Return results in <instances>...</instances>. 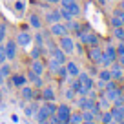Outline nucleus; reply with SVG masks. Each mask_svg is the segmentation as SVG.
I'll use <instances>...</instances> for the list:
<instances>
[{
  "mask_svg": "<svg viewBox=\"0 0 124 124\" xmlns=\"http://www.w3.org/2000/svg\"><path fill=\"white\" fill-rule=\"evenodd\" d=\"M115 60H117V49L113 46H106L104 49H102V57H101V60H99V66L109 68Z\"/></svg>",
  "mask_w": 124,
  "mask_h": 124,
  "instance_id": "obj_1",
  "label": "nucleus"
},
{
  "mask_svg": "<svg viewBox=\"0 0 124 124\" xmlns=\"http://www.w3.org/2000/svg\"><path fill=\"white\" fill-rule=\"evenodd\" d=\"M78 40H80L84 46L91 47V46H99V37L95 35V33H91V31H86V29H80V33H78Z\"/></svg>",
  "mask_w": 124,
  "mask_h": 124,
  "instance_id": "obj_2",
  "label": "nucleus"
},
{
  "mask_svg": "<svg viewBox=\"0 0 124 124\" xmlns=\"http://www.w3.org/2000/svg\"><path fill=\"white\" fill-rule=\"evenodd\" d=\"M58 47H60L66 55H73L75 53V40L71 39L70 35L60 37V39H58Z\"/></svg>",
  "mask_w": 124,
  "mask_h": 124,
  "instance_id": "obj_3",
  "label": "nucleus"
},
{
  "mask_svg": "<svg viewBox=\"0 0 124 124\" xmlns=\"http://www.w3.org/2000/svg\"><path fill=\"white\" fill-rule=\"evenodd\" d=\"M55 115L58 117V120H60V124H70V117H71V108L68 104H60L57 106V111H55Z\"/></svg>",
  "mask_w": 124,
  "mask_h": 124,
  "instance_id": "obj_4",
  "label": "nucleus"
},
{
  "mask_svg": "<svg viewBox=\"0 0 124 124\" xmlns=\"http://www.w3.org/2000/svg\"><path fill=\"white\" fill-rule=\"evenodd\" d=\"M49 35L60 39V37L70 35V31H68V27H66L64 22H55V24H51V27H49Z\"/></svg>",
  "mask_w": 124,
  "mask_h": 124,
  "instance_id": "obj_5",
  "label": "nucleus"
},
{
  "mask_svg": "<svg viewBox=\"0 0 124 124\" xmlns=\"http://www.w3.org/2000/svg\"><path fill=\"white\" fill-rule=\"evenodd\" d=\"M16 40H8V42L4 44L6 47V55H8V60H15L16 58Z\"/></svg>",
  "mask_w": 124,
  "mask_h": 124,
  "instance_id": "obj_6",
  "label": "nucleus"
},
{
  "mask_svg": "<svg viewBox=\"0 0 124 124\" xmlns=\"http://www.w3.org/2000/svg\"><path fill=\"white\" fill-rule=\"evenodd\" d=\"M31 42H33V35L27 33V31H20L18 35H16V44H18V46L26 47V46H29Z\"/></svg>",
  "mask_w": 124,
  "mask_h": 124,
  "instance_id": "obj_7",
  "label": "nucleus"
},
{
  "mask_svg": "<svg viewBox=\"0 0 124 124\" xmlns=\"http://www.w3.org/2000/svg\"><path fill=\"white\" fill-rule=\"evenodd\" d=\"M49 57H51V58H55L58 64H66V62H68V55L64 53V51H62L58 46L55 47V49H51V51H49Z\"/></svg>",
  "mask_w": 124,
  "mask_h": 124,
  "instance_id": "obj_8",
  "label": "nucleus"
},
{
  "mask_svg": "<svg viewBox=\"0 0 124 124\" xmlns=\"http://www.w3.org/2000/svg\"><path fill=\"white\" fill-rule=\"evenodd\" d=\"M101 57H102V49H101L99 46H91V47L88 49V58L93 62V64H99Z\"/></svg>",
  "mask_w": 124,
  "mask_h": 124,
  "instance_id": "obj_9",
  "label": "nucleus"
},
{
  "mask_svg": "<svg viewBox=\"0 0 124 124\" xmlns=\"http://www.w3.org/2000/svg\"><path fill=\"white\" fill-rule=\"evenodd\" d=\"M77 78L80 80V84L84 86L88 91H89V89H93V78H91V75H89V73H84V71H80Z\"/></svg>",
  "mask_w": 124,
  "mask_h": 124,
  "instance_id": "obj_10",
  "label": "nucleus"
},
{
  "mask_svg": "<svg viewBox=\"0 0 124 124\" xmlns=\"http://www.w3.org/2000/svg\"><path fill=\"white\" fill-rule=\"evenodd\" d=\"M109 73H111V78H113V80H117V82H119L120 78H122V75H124L122 66H119L117 62H113L111 66H109Z\"/></svg>",
  "mask_w": 124,
  "mask_h": 124,
  "instance_id": "obj_11",
  "label": "nucleus"
},
{
  "mask_svg": "<svg viewBox=\"0 0 124 124\" xmlns=\"http://www.w3.org/2000/svg\"><path fill=\"white\" fill-rule=\"evenodd\" d=\"M29 70L33 71V73H37V75H42L44 70H46V66H44V62L40 60V58H33V60H31Z\"/></svg>",
  "mask_w": 124,
  "mask_h": 124,
  "instance_id": "obj_12",
  "label": "nucleus"
},
{
  "mask_svg": "<svg viewBox=\"0 0 124 124\" xmlns=\"http://www.w3.org/2000/svg\"><path fill=\"white\" fill-rule=\"evenodd\" d=\"M66 70H68V73H70V77L73 78V77H78V73H80V68H78V64L75 60H68L66 64Z\"/></svg>",
  "mask_w": 124,
  "mask_h": 124,
  "instance_id": "obj_13",
  "label": "nucleus"
},
{
  "mask_svg": "<svg viewBox=\"0 0 124 124\" xmlns=\"http://www.w3.org/2000/svg\"><path fill=\"white\" fill-rule=\"evenodd\" d=\"M39 97V95H37V91L35 89H33V86H22V99L24 101H35V99Z\"/></svg>",
  "mask_w": 124,
  "mask_h": 124,
  "instance_id": "obj_14",
  "label": "nucleus"
},
{
  "mask_svg": "<svg viewBox=\"0 0 124 124\" xmlns=\"http://www.w3.org/2000/svg\"><path fill=\"white\" fill-rule=\"evenodd\" d=\"M44 20H46L47 24H55V22H60V13H58V9H51V11H46V16H44Z\"/></svg>",
  "mask_w": 124,
  "mask_h": 124,
  "instance_id": "obj_15",
  "label": "nucleus"
},
{
  "mask_svg": "<svg viewBox=\"0 0 124 124\" xmlns=\"http://www.w3.org/2000/svg\"><path fill=\"white\" fill-rule=\"evenodd\" d=\"M37 111H39V104H37L35 101H29L26 104V108H24V113H26V117H35Z\"/></svg>",
  "mask_w": 124,
  "mask_h": 124,
  "instance_id": "obj_16",
  "label": "nucleus"
},
{
  "mask_svg": "<svg viewBox=\"0 0 124 124\" xmlns=\"http://www.w3.org/2000/svg\"><path fill=\"white\" fill-rule=\"evenodd\" d=\"M11 84L15 88H22V86L27 84V77H24V75H11Z\"/></svg>",
  "mask_w": 124,
  "mask_h": 124,
  "instance_id": "obj_17",
  "label": "nucleus"
},
{
  "mask_svg": "<svg viewBox=\"0 0 124 124\" xmlns=\"http://www.w3.org/2000/svg\"><path fill=\"white\" fill-rule=\"evenodd\" d=\"M27 22H29L31 27H35V29H42V22H40V16L35 15V13H31L29 16H27Z\"/></svg>",
  "mask_w": 124,
  "mask_h": 124,
  "instance_id": "obj_18",
  "label": "nucleus"
},
{
  "mask_svg": "<svg viewBox=\"0 0 124 124\" xmlns=\"http://www.w3.org/2000/svg\"><path fill=\"white\" fill-rule=\"evenodd\" d=\"M64 24H66L68 31H73L75 35H78V33H80V29H82V26L77 22V20H73V18H71V20H68V22H64Z\"/></svg>",
  "mask_w": 124,
  "mask_h": 124,
  "instance_id": "obj_19",
  "label": "nucleus"
},
{
  "mask_svg": "<svg viewBox=\"0 0 124 124\" xmlns=\"http://www.w3.org/2000/svg\"><path fill=\"white\" fill-rule=\"evenodd\" d=\"M109 111H111V115H113V122H117V120L122 119L124 106H113V108H109Z\"/></svg>",
  "mask_w": 124,
  "mask_h": 124,
  "instance_id": "obj_20",
  "label": "nucleus"
},
{
  "mask_svg": "<svg viewBox=\"0 0 124 124\" xmlns=\"http://www.w3.org/2000/svg\"><path fill=\"white\" fill-rule=\"evenodd\" d=\"M27 80L29 82H33V84L37 86V88H42V78H40V75H37V73H33V71H27Z\"/></svg>",
  "mask_w": 124,
  "mask_h": 124,
  "instance_id": "obj_21",
  "label": "nucleus"
},
{
  "mask_svg": "<svg viewBox=\"0 0 124 124\" xmlns=\"http://www.w3.org/2000/svg\"><path fill=\"white\" fill-rule=\"evenodd\" d=\"M37 120H39V122H44V120H47L49 119V113H47V109L44 108V104L42 106H39V111H37Z\"/></svg>",
  "mask_w": 124,
  "mask_h": 124,
  "instance_id": "obj_22",
  "label": "nucleus"
},
{
  "mask_svg": "<svg viewBox=\"0 0 124 124\" xmlns=\"http://www.w3.org/2000/svg\"><path fill=\"white\" fill-rule=\"evenodd\" d=\"M97 106L102 109V111H104V109H109V101L104 97V93H101V95L97 97Z\"/></svg>",
  "mask_w": 124,
  "mask_h": 124,
  "instance_id": "obj_23",
  "label": "nucleus"
},
{
  "mask_svg": "<svg viewBox=\"0 0 124 124\" xmlns=\"http://www.w3.org/2000/svg\"><path fill=\"white\" fill-rule=\"evenodd\" d=\"M40 97H42V101H55V91L51 88H44L40 91Z\"/></svg>",
  "mask_w": 124,
  "mask_h": 124,
  "instance_id": "obj_24",
  "label": "nucleus"
},
{
  "mask_svg": "<svg viewBox=\"0 0 124 124\" xmlns=\"http://www.w3.org/2000/svg\"><path fill=\"white\" fill-rule=\"evenodd\" d=\"M119 93H120V89H119V88H113V89H104V97L108 99L109 102H113V101L117 99V95H119Z\"/></svg>",
  "mask_w": 124,
  "mask_h": 124,
  "instance_id": "obj_25",
  "label": "nucleus"
},
{
  "mask_svg": "<svg viewBox=\"0 0 124 124\" xmlns=\"http://www.w3.org/2000/svg\"><path fill=\"white\" fill-rule=\"evenodd\" d=\"M97 78L99 80H102V82H108V80H111V73H109V70H101V71H97Z\"/></svg>",
  "mask_w": 124,
  "mask_h": 124,
  "instance_id": "obj_26",
  "label": "nucleus"
},
{
  "mask_svg": "<svg viewBox=\"0 0 124 124\" xmlns=\"http://www.w3.org/2000/svg\"><path fill=\"white\" fill-rule=\"evenodd\" d=\"M46 66H47V70H49V71H51V73H55V75H57V71H58V68H60V66H62V64H58V62H57V60H55V58H51V57H49V60H47V64H46Z\"/></svg>",
  "mask_w": 124,
  "mask_h": 124,
  "instance_id": "obj_27",
  "label": "nucleus"
},
{
  "mask_svg": "<svg viewBox=\"0 0 124 124\" xmlns=\"http://www.w3.org/2000/svg\"><path fill=\"white\" fill-rule=\"evenodd\" d=\"M57 75H58V80H60V82H66V80H68V77H70V73H68V70H66V66H64V64H62L60 68H58Z\"/></svg>",
  "mask_w": 124,
  "mask_h": 124,
  "instance_id": "obj_28",
  "label": "nucleus"
},
{
  "mask_svg": "<svg viewBox=\"0 0 124 124\" xmlns=\"http://www.w3.org/2000/svg\"><path fill=\"white\" fill-rule=\"evenodd\" d=\"M101 120H102V124H109V122H113V115H111V111H109V109H104V111L101 113Z\"/></svg>",
  "mask_w": 124,
  "mask_h": 124,
  "instance_id": "obj_29",
  "label": "nucleus"
},
{
  "mask_svg": "<svg viewBox=\"0 0 124 124\" xmlns=\"http://www.w3.org/2000/svg\"><path fill=\"white\" fill-rule=\"evenodd\" d=\"M42 53H46V49H44L42 46H35L33 49H31V60H33V58H40Z\"/></svg>",
  "mask_w": 124,
  "mask_h": 124,
  "instance_id": "obj_30",
  "label": "nucleus"
},
{
  "mask_svg": "<svg viewBox=\"0 0 124 124\" xmlns=\"http://www.w3.org/2000/svg\"><path fill=\"white\" fill-rule=\"evenodd\" d=\"M113 37H115L119 42H124V26H120V27H113Z\"/></svg>",
  "mask_w": 124,
  "mask_h": 124,
  "instance_id": "obj_31",
  "label": "nucleus"
},
{
  "mask_svg": "<svg viewBox=\"0 0 124 124\" xmlns=\"http://www.w3.org/2000/svg\"><path fill=\"white\" fill-rule=\"evenodd\" d=\"M33 42H35V46H42L44 47V33L42 31H39V33L33 35Z\"/></svg>",
  "mask_w": 124,
  "mask_h": 124,
  "instance_id": "obj_32",
  "label": "nucleus"
},
{
  "mask_svg": "<svg viewBox=\"0 0 124 124\" xmlns=\"http://www.w3.org/2000/svg\"><path fill=\"white\" fill-rule=\"evenodd\" d=\"M0 73H2V77H6V78H9L11 77V68H9V64H0Z\"/></svg>",
  "mask_w": 124,
  "mask_h": 124,
  "instance_id": "obj_33",
  "label": "nucleus"
},
{
  "mask_svg": "<svg viewBox=\"0 0 124 124\" xmlns=\"http://www.w3.org/2000/svg\"><path fill=\"white\" fill-rule=\"evenodd\" d=\"M70 124H82V113H80V111L71 113V117H70Z\"/></svg>",
  "mask_w": 124,
  "mask_h": 124,
  "instance_id": "obj_34",
  "label": "nucleus"
},
{
  "mask_svg": "<svg viewBox=\"0 0 124 124\" xmlns=\"http://www.w3.org/2000/svg\"><path fill=\"white\" fill-rule=\"evenodd\" d=\"M82 120H97V117L91 109H82Z\"/></svg>",
  "mask_w": 124,
  "mask_h": 124,
  "instance_id": "obj_35",
  "label": "nucleus"
},
{
  "mask_svg": "<svg viewBox=\"0 0 124 124\" xmlns=\"http://www.w3.org/2000/svg\"><path fill=\"white\" fill-rule=\"evenodd\" d=\"M58 13H60V18L64 20V22H68V20H71L73 16L70 15V11H66L64 8H58Z\"/></svg>",
  "mask_w": 124,
  "mask_h": 124,
  "instance_id": "obj_36",
  "label": "nucleus"
},
{
  "mask_svg": "<svg viewBox=\"0 0 124 124\" xmlns=\"http://www.w3.org/2000/svg\"><path fill=\"white\" fill-rule=\"evenodd\" d=\"M8 62V55H6V47H4V42L0 44V64Z\"/></svg>",
  "mask_w": 124,
  "mask_h": 124,
  "instance_id": "obj_37",
  "label": "nucleus"
},
{
  "mask_svg": "<svg viewBox=\"0 0 124 124\" xmlns=\"http://www.w3.org/2000/svg\"><path fill=\"white\" fill-rule=\"evenodd\" d=\"M6 33H8V27H6L4 22H0V44L6 40Z\"/></svg>",
  "mask_w": 124,
  "mask_h": 124,
  "instance_id": "obj_38",
  "label": "nucleus"
},
{
  "mask_svg": "<svg viewBox=\"0 0 124 124\" xmlns=\"http://www.w3.org/2000/svg\"><path fill=\"white\" fill-rule=\"evenodd\" d=\"M111 26H113V27H120V26H124V22L119 18V16L113 15V16H111Z\"/></svg>",
  "mask_w": 124,
  "mask_h": 124,
  "instance_id": "obj_39",
  "label": "nucleus"
},
{
  "mask_svg": "<svg viewBox=\"0 0 124 124\" xmlns=\"http://www.w3.org/2000/svg\"><path fill=\"white\" fill-rule=\"evenodd\" d=\"M64 95H66V99H68V101H75V91H73L71 88H68L66 91H64Z\"/></svg>",
  "mask_w": 124,
  "mask_h": 124,
  "instance_id": "obj_40",
  "label": "nucleus"
},
{
  "mask_svg": "<svg viewBox=\"0 0 124 124\" xmlns=\"http://www.w3.org/2000/svg\"><path fill=\"white\" fill-rule=\"evenodd\" d=\"M113 104H115V106H124V95H122V93L117 95V99L113 101Z\"/></svg>",
  "mask_w": 124,
  "mask_h": 124,
  "instance_id": "obj_41",
  "label": "nucleus"
},
{
  "mask_svg": "<svg viewBox=\"0 0 124 124\" xmlns=\"http://www.w3.org/2000/svg\"><path fill=\"white\" fill-rule=\"evenodd\" d=\"M113 15H115V16H119V18L124 22V9H122V8H117L115 11H113Z\"/></svg>",
  "mask_w": 124,
  "mask_h": 124,
  "instance_id": "obj_42",
  "label": "nucleus"
},
{
  "mask_svg": "<svg viewBox=\"0 0 124 124\" xmlns=\"http://www.w3.org/2000/svg\"><path fill=\"white\" fill-rule=\"evenodd\" d=\"M15 11L18 13V15H22L24 13V2H16L15 4Z\"/></svg>",
  "mask_w": 124,
  "mask_h": 124,
  "instance_id": "obj_43",
  "label": "nucleus"
},
{
  "mask_svg": "<svg viewBox=\"0 0 124 124\" xmlns=\"http://www.w3.org/2000/svg\"><path fill=\"white\" fill-rule=\"evenodd\" d=\"M115 49H117V55H124V42H119V46Z\"/></svg>",
  "mask_w": 124,
  "mask_h": 124,
  "instance_id": "obj_44",
  "label": "nucleus"
},
{
  "mask_svg": "<svg viewBox=\"0 0 124 124\" xmlns=\"http://www.w3.org/2000/svg\"><path fill=\"white\" fill-rule=\"evenodd\" d=\"M47 120H49V124H60V120H58L57 115H49V119H47Z\"/></svg>",
  "mask_w": 124,
  "mask_h": 124,
  "instance_id": "obj_45",
  "label": "nucleus"
},
{
  "mask_svg": "<svg viewBox=\"0 0 124 124\" xmlns=\"http://www.w3.org/2000/svg\"><path fill=\"white\" fill-rule=\"evenodd\" d=\"M117 64H119V66H122L124 68V55H117Z\"/></svg>",
  "mask_w": 124,
  "mask_h": 124,
  "instance_id": "obj_46",
  "label": "nucleus"
},
{
  "mask_svg": "<svg viewBox=\"0 0 124 124\" xmlns=\"http://www.w3.org/2000/svg\"><path fill=\"white\" fill-rule=\"evenodd\" d=\"M42 2H46V4H58V0H42Z\"/></svg>",
  "mask_w": 124,
  "mask_h": 124,
  "instance_id": "obj_47",
  "label": "nucleus"
},
{
  "mask_svg": "<svg viewBox=\"0 0 124 124\" xmlns=\"http://www.w3.org/2000/svg\"><path fill=\"white\" fill-rule=\"evenodd\" d=\"M4 82H6V77H2V73H0V86H4Z\"/></svg>",
  "mask_w": 124,
  "mask_h": 124,
  "instance_id": "obj_48",
  "label": "nucleus"
},
{
  "mask_svg": "<svg viewBox=\"0 0 124 124\" xmlns=\"http://www.w3.org/2000/svg\"><path fill=\"white\" fill-rule=\"evenodd\" d=\"M82 124H95V120H82Z\"/></svg>",
  "mask_w": 124,
  "mask_h": 124,
  "instance_id": "obj_49",
  "label": "nucleus"
},
{
  "mask_svg": "<svg viewBox=\"0 0 124 124\" xmlns=\"http://www.w3.org/2000/svg\"><path fill=\"white\" fill-rule=\"evenodd\" d=\"M120 8H122V9H124V0H120Z\"/></svg>",
  "mask_w": 124,
  "mask_h": 124,
  "instance_id": "obj_50",
  "label": "nucleus"
},
{
  "mask_svg": "<svg viewBox=\"0 0 124 124\" xmlns=\"http://www.w3.org/2000/svg\"><path fill=\"white\" fill-rule=\"evenodd\" d=\"M39 124H49V120H44V122H39Z\"/></svg>",
  "mask_w": 124,
  "mask_h": 124,
  "instance_id": "obj_51",
  "label": "nucleus"
},
{
  "mask_svg": "<svg viewBox=\"0 0 124 124\" xmlns=\"http://www.w3.org/2000/svg\"><path fill=\"white\" fill-rule=\"evenodd\" d=\"M122 120H124V113H122Z\"/></svg>",
  "mask_w": 124,
  "mask_h": 124,
  "instance_id": "obj_52",
  "label": "nucleus"
},
{
  "mask_svg": "<svg viewBox=\"0 0 124 124\" xmlns=\"http://www.w3.org/2000/svg\"><path fill=\"white\" fill-rule=\"evenodd\" d=\"M109 124H115V122H109Z\"/></svg>",
  "mask_w": 124,
  "mask_h": 124,
  "instance_id": "obj_53",
  "label": "nucleus"
}]
</instances>
